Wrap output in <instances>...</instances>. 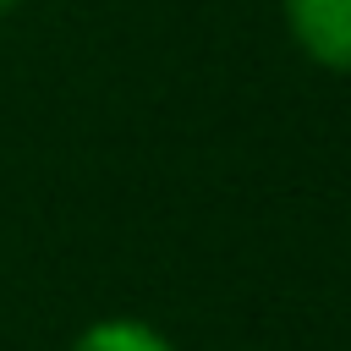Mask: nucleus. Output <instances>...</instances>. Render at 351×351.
<instances>
[{
	"instance_id": "nucleus-1",
	"label": "nucleus",
	"mask_w": 351,
	"mask_h": 351,
	"mask_svg": "<svg viewBox=\"0 0 351 351\" xmlns=\"http://www.w3.org/2000/svg\"><path fill=\"white\" fill-rule=\"evenodd\" d=\"M280 16L313 66L351 77V0H280Z\"/></svg>"
},
{
	"instance_id": "nucleus-2",
	"label": "nucleus",
	"mask_w": 351,
	"mask_h": 351,
	"mask_svg": "<svg viewBox=\"0 0 351 351\" xmlns=\"http://www.w3.org/2000/svg\"><path fill=\"white\" fill-rule=\"evenodd\" d=\"M71 351H176V346L148 318H99L71 340Z\"/></svg>"
},
{
	"instance_id": "nucleus-3",
	"label": "nucleus",
	"mask_w": 351,
	"mask_h": 351,
	"mask_svg": "<svg viewBox=\"0 0 351 351\" xmlns=\"http://www.w3.org/2000/svg\"><path fill=\"white\" fill-rule=\"evenodd\" d=\"M16 5H22V0H0V16H5V11H16Z\"/></svg>"
}]
</instances>
